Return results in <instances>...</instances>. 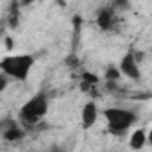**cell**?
Segmentation results:
<instances>
[{"label":"cell","mask_w":152,"mask_h":152,"mask_svg":"<svg viewBox=\"0 0 152 152\" xmlns=\"http://www.w3.org/2000/svg\"><path fill=\"white\" fill-rule=\"evenodd\" d=\"M36 63V57L32 54H20V56H6L0 59V72L7 73L11 79L16 81H27L29 73Z\"/></svg>","instance_id":"1"},{"label":"cell","mask_w":152,"mask_h":152,"mask_svg":"<svg viewBox=\"0 0 152 152\" xmlns=\"http://www.w3.org/2000/svg\"><path fill=\"white\" fill-rule=\"evenodd\" d=\"M47 111H48V100L45 93H38L22 106L18 118L25 125H34L47 115Z\"/></svg>","instance_id":"2"},{"label":"cell","mask_w":152,"mask_h":152,"mask_svg":"<svg viewBox=\"0 0 152 152\" xmlns=\"http://www.w3.org/2000/svg\"><path fill=\"white\" fill-rule=\"evenodd\" d=\"M104 116L107 120V127L113 134H124L129 127H132L138 120V115L129 111V109H120V107H109L104 109Z\"/></svg>","instance_id":"3"},{"label":"cell","mask_w":152,"mask_h":152,"mask_svg":"<svg viewBox=\"0 0 152 152\" xmlns=\"http://www.w3.org/2000/svg\"><path fill=\"white\" fill-rule=\"evenodd\" d=\"M118 70H120V73H124L125 77H129V79H132V81H140V79H141L140 64L136 63V59H134L132 52H127V54L122 57Z\"/></svg>","instance_id":"4"},{"label":"cell","mask_w":152,"mask_h":152,"mask_svg":"<svg viewBox=\"0 0 152 152\" xmlns=\"http://www.w3.org/2000/svg\"><path fill=\"white\" fill-rule=\"evenodd\" d=\"M97 25L100 31H113L116 25V11L111 7H102L97 13Z\"/></svg>","instance_id":"5"},{"label":"cell","mask_w":152,"mask_h":152,"mask_svg":"<svg viewBox=\"0 0 152 152\" xmlns=\"http://www.w3.org/2000/svg\"><path fill=\"white\" fill-rule=\"evenodd\" d=\"M99 118V107L95 102H86L84 107H83V113H81V122H83V127L84 129H90L95 125Z\"/></svg>","instance_id":"6"},{"label":"cell","mask_w":152,"mask_h":152,"mask_svg":"<svg viewBox=\"0 0 152 152\" xmlns=\"http://www.w3.org/2000/svg\"><path fill=\"white\" fill-rule=\"evenodd\" d=\"M2 138H4L6 141H18V140H22V138H25V131H23L18 124L11 122V125L4 131Z\"/></svg>","instance_id":"7"},{"label":"cell","mask_w":152,"mask_h":152,"mask_svg":"<svg viewBox=\"0 0 152 152\" xmlns=\"http://www.w3.org/2000/svg\"><path fill=\"white\" fill-rule=\"evenodd\" d=\"M147 143V131L145 129H136L132 134H131V140H129V145L132 150H141Z\"/></svg>","instance_id":"8"},{"label":"cell","mask_w":152,"mask_h":152,"mask_svg":"<svg viewBox=\"0 0 152 152\" xmlns=\"http://www.w3.org/2000/svg\"><path fill=\"white\" fill-rule=\"evenodd\" d=\"M120 70H118V66H115V64H109L107 68H106V73H104V81H118L120 79Z\"/></svg>","instance_id":"9"},{"label":"cell","mask_w":152,"mask_h":152,"mask_svg":"<svg viewBox=\"0 0 152 152\" xmlns=\"http://www.w3.org/2000/svg\"><path fill=\"white\" fill-rule=\"evenodd\" d=\"M81 81L86 83V84H90V86H97L100 83V77L95 75V73H91V72H83L81 73Z\"/></svg>","instance_id":"10"},{"label":"cell","mask_w":152,"mask_h":152,"mask_svg":"<svg viewBox=\"0 0 152 152\" xmlns=\"http://www.w3.org/2000/svg\"><path fill=\"white\" fill-rule=\"evenodd\" d=\"M109 7L115 9L116 13L118 11H129L131 9V0H113Z\"/></svg>","instance_id":"11"},{"label":"cell","mask_w":152,"mask_h":152,"mask_svg":"<svg viewBox=\"0 0 152 152\" xmlns=\"http://www.w3.org/2000/svg\"><path fill=\"white\" fill-rule=\"evenodd\" d=\"M9 75L7 73H4V72H0V93L2 91H6V88L9 86Z\"/></svg>","instance_id":"12"},{"label":"cell","mask_w":152,"mask_h":152,"mask_svg":"<svg viewBox=\"0 0 152 152\" xmlns=\"http://www.w3.org/2000/svg\"><path fill=\"white\" fill-rule=\"evenodd\" d=\"M64 63H66V66H68V68H77V66H79V59H77V57H75V54H72V56H68Z\"/></svg>","instance_id":"13"},{"label":"cell","mask_w":152,"mask_h":152,"mask_svg":"<svg viewBox=\"0 0 152 152\" xmlns=\"http://www.w3.org/2000/svg\"><path fill=\"white\" fill-rule=\"evenodd\" d=\"M106 90L111 93L118 91V81H106Z\"/></svg>","instance_id":"14"},{"label":"cell","mask_w":152,"mask_h":152,"mask_svg":"<svg viewBox=\"0 0 152 152\" xmlns=\"http://www.w3.org/2000/svg\"><path fill=\"white\" fill-rule=\"evenodd\" d=\"M4 45H6V48L11 52V50H13V47H15V41H13V38H11V36H6V39H4Z\"/></svg>","instance_id":"15"},{"label":"cell","mask_w":152,"mask_h":152,"mask_svg":"<svg viewBox=\"0 0 152 152\" xmlns=\"http://www.w3.org/2000/svg\"><path fill=\"white\" fill-rule=\"evenodd\" d=\"M16 2H18V6H20V7H27V6L34 4L36 0H16Z\"/></svg>","instance_id":"16"}]
</instances>
